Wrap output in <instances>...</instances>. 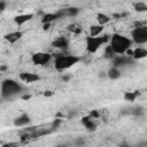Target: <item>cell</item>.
<instances>
[{
	"mask_svg": "<svg viewBox=\"0 0 147 147\" xmlns=\"http://www.w3.org/2000/svg\"><path fill=\"white\" fill-rule=\"evenodd\" d=\"M132 44H133L132 39L127 38L126 36L119 34V33H113L110 37V41H109V45L111 46V48L117 55H124L125 52L129 48H131Z\"/></svg>",
	"mask_w": 147,
	"mask_h": 147,
	"instance_id": "cell-1",
	"label": "cell"
},
{
	"mask_svg": "<svg viewBox=\"0 0 147 147\" xmlns=\"http://www.w3.org/2000/svg\"><path fill=\"white\" fill-rule=\"evenodd\" d=\"M80 61V57L77 55H70V54H59L55 56L54 60V67L57 71H64L75 64H77Z\"/></svg>",
	"mask_w": 147,
	"mask_h": 147,
	"instance_id": "cell-2",
	"label": "cell"
},
{
	"mask_svg": "<svg viewBox=\"0 0 147 147\" xmlns=\"http://www.w3.org/2000/svg\"><path fill=\"white\" fill-rule=\"evenodd\" d=\"M23 91L21 84H18L14 79H5L1 83V98L2 99H10Z\"/></svg>",
	"mask_w": 147,
	"mask_h": 147,
	"instance_id": "cell-3",
	"label": "cell"
},
{
	"mask_svg": "<svg viewBox=\"0 0 147 147\" xmlns=\"http://www.w3.org/2000/svg\"><path fill=\"white\" fill-rule=\"evenodd\" d=\"M110 37L111 34H102V36H96V37H92V36H87L85 38L86 41V51L90 54H94L96 53L101 46H103L105 44L110 41Z\"/></svg>",
	"mask_w": 147,
	"mask_h": 147,
	"instance_id": "cell-4",
	"label": "cell"
},
{
	"mask_svg": "<svg viewBox=\"0 0 147 147\" xmlns=\"http://www.w3.org/2000/svg\"><path fill=\"white\" fill-rule=\"evenodd\" d=\"M131 39L137 45H142L147 42V26H140L134 28L131 32Z\"/></svg>",
	"mask_w": 147,
	"mask_h": 147,
	"instance_id": "cell-5",
	"label": "cell"
},
{
	"mask_svg": "<svg viewBox=\"0 0 147 147\" xmlns=\"http://www.w3.org/2000/svg\"><path fill=\"white\" fill-rule=\"evenodd\" d=\"M51 60H52V54L46 52H37L31 56V61L36 65H46L47 63H49Z\"/></svg>",
	"mask_w": 147,
	"mask_h": 147,
	"instance_id": "cell-6",
	"label": "cell"
},
{
	"mask_svg": "<svg viewBox=\"0 0 147 147\" xmlns=\"http://www.w3.org/2000/svg\"><path fill=\"white\" fill-rule=\"evenodd\" d=\"M18 78H20L22 82L28 83V84H31V83H34V82L40 80L39 75L33 74V72H21V74L18 75Z\"/></svg>",
	"mask_w": 147,
	"mask_h": 147,
	"instance_id": "cell-7",
	"label": "cell"
},
{
	"mask_svg": "<svg viewBox=\"0 0 147 147\" xmlns=\"http://www.w3.org/2000/svg\"><path fill=\"white\" fill-rule=\"evenodd\" d=\"M52 46L55 47V48H59V49H68V47H69V40H68L67 37L61 36V37H57L55 40H53Z\"/></svg>",
	"mask_w": 147,
	"mask_h": 147,
	"instance_id": "cell-8",
	"label": "cell"
},
{
	"mask_svg": "<svg viewBox=\"0 0 147 147\" xmlns=\"http://www.w3.org/2000/svg\"><path fill=\"white\" fill-rule=\"evenodd\" d=\"M33 14H31V13H29V14H20V15H17V16H15L14 18H13V21H14V23L16 24V25H18V26H22L23 24H25L26 22H29V21H31L32 18H33Z\"/></svg>",
	"mask_w": 147,
	"mask_h": 147,
	"instance_id": "cell-9",
	"label": "cell"
},
{
	"mask_svg": "<svg viewBox=\"0 0 147 147\" xmlns=\"http://www.w3.org/2000/svg\"><path fill=\"white\" fill-rule=\"evenodd\" d=\"M30 122H31L30 116H29L26 113H22L20 116H17V117L14 119V125L21 127V126H25V125L30 124Z\"/></svg>",
	"mask_w": 147,
	"mask_h": 147,
	"instance_id": "cell-10",
	"label": "cell"
},
{
	"mask_svg": "<svg viewBox=\"0 0 147 147\" xmlns=\"http://www.w3.org/2000/svg\"><path fill=\"white\" fill-rule=\"evenodd\" d=\"M23 36V32L17 30V31H13V32H9L7 34H5V40L8 41L9 44H15L16 41H18Z\"/></svg>",
	"mask_w": 147,
	"mask_h": 147,
	"instance_id": "cell-11",
	"label": "cell"
},
{
	"mask_svg": "<svg viewBox=\"0 0 147 147\" xmlns=\"http://www.w3.org/2000/svg\"><path fill=\"white\" fill-rule=\"evenodd\" d=\"M145 57H147V49L145 47H136L133 49V60H142Z\"/></svg>",
	"mask_w": 147,
	"mask_h": 147,
	"instance_id": "cell-12",
	"label": "cell"
},
{
	"mask_svg": "<svg viewBox=\"0 0 147 147\" xmlns=\"http://www.w3.org/2000/svg\"><path fill=\"white\" fill-rule=\"evenodd\" d=\"M60 18V15L56 13H45L42 16H41V24L44 23H52L54 22L55 20Z\"/></svg>",
	"mask_w": 147,
	"mask_h": 147,
	"instance_id": "cell-13",
	"label": "cell"
},
{
	"mask_svg": "<svg viewBox=\"0 0 147 147\" xmlns=\"http://www.w3.org/2000/svg\"><path fill=\"white\" fill-rule=\"evenodd\" d=\"M103 29H105V25H101V24H92L90 26V36L92 37H96V36H100L102 32H103Z\"/></svg>",
	"mask_w": 147,
	"mask_h": 147,
	"instance_id": "cell-14",
	"label": "cell"
},
{
	"mask_svg": "<svg viewBox=\"0 0 147 147\" xmlns=\"http://www.w3.org/2000/svg\"><path fill=\"white\" fill-rule=\"evenodd\" d=\"M121 70L117 67H111L108 71H107V77L111 80H117L118 78H121Z\"/></svg>",
	"mask_w": 147,
	"mask_h": 147,
	"instance_id": "cell-15",
	"label": "cell"
},
{
	"mask_svg": "<svg viewBox=\"0 0 147 147\" xmlns=\"http://www.w3.org/2000/svg\"><path fill=\"white\" fill-rule=\"evenodd\" d=\"M127 61H129V56H123V55H116L114 59H113V63H114V67H122V65H125L127 64Z\"/></svg>",
	"mask_w": 147,
	"mask_h": 147,
	"instance_id": "cell-16",
	"label": "cell"
},
{
	"mask_svg": "<svg viewBox=\"0 0 147 147\" xmlns=\"http://www.w3.org/2000/svg\"><path fill=\"white\" fill-rule=\"evenodd\" d=\"M62 10H63L64 16H68V17H76L79 14V8H77V7H68Z\"/></svg>",
	"mask_w": 147,
	"mask_h": 147,
	"instance_id": "cell-17",
	"label": "cell"
},
{
	"mask_svg": "<svg viewBox=\"0 0 147 147\" xmlns=\"http://www.w3.org/2000/svg\"><path fill=\"white\" fill-rule=\"evenodd\" d=\"M139 95H140V92L139 91H133V92H125L124 95H123V98L127 102H133V101H136V99Z\"/></svg>",
	"mask_w": 147,
	"mask_h": 147,
	"instance_id": "cell-18",
	"label": "cell"
},
{
	"mask_svg": "<svg viewBox=\"0 0 147 147\" xmlns=\"http://www.w3.org/2000/svg\"><path fill=\"white\" fill-rule=\"evenodd\" d=\"M109 21H110V16L106 15L105 13H98V14H96V22H98L99 24L106 25V24L109 23Z\"/></svg>",
	"mask_w": 147,
	"mask_h": 147,
	"instance_id": "cell-19",
	"label": "cell"
},
{
	"mask_svg": "<svg viewBox=\"0 0 147 147\" xmlns=\"http://www.w3.org/2000/svg\"><path fill=\"white\" fill-rule=\"evenodd\" d=\"M130 114L136 116V117H140V116H142L145 114V108L141 107V106H134V107H132L130 109Z\"/></svg>",
	"mask_w": 147,
	"mask_h": 147,
	"instance_id": "cell-20",
	"label": "cell"
},
{
	"mask_svg": "<svg viewBox=\"0 0 147 147\" xmlns=\"http://www.w3.org/2000/svg\"><path fill=\"white\" fill-rule=\"evenodd\" d=\"M103 55H105L106 59H109V60H110V59H114L117 54L114 52V49L111 48V46L108 44V46L105 48V53H103Z\"/></svg>",
	"mask_w": 147,
	"mask_h": 147,
	"instance_id": "cell-21",
	"label": "cell"
},
{
	"mask_svg": "<svg viewBox=\"0 0 147 147\" xmlns=\"http://www.w3.org/2000/svg\"><path fill=\"white\" fill-rule=\"evenodd\" d=\"M133 8H134V10L138 11V13H145V11H147V5H146L145 2H141V1L136 2V3L133 5Z\"/></svg>",
	"mask_w": 147,
	"mask_h": 147,
	"instance_id": "cell-22",
	"label": "cell"
},
{
	"mask_svg": "<svg viewBox=\"0 0 147 147\" xmlns=\"http://www.w3.org/2000/svg\"><path fill=\"white\" fill-rule=\"evenodd\" d=\"M83 125L85 126V129H86L88 132H92V131H95V130H96V124H95V122H94L93 118H91L90 121H87V122L84 123Z\"/></svg>",
	"mask_w": 147,
	"mask_h": 147,
	"instance_id": "cell-23",
	"label": "cell"
},
{
	"mask_svg": "<svg viewBox=\"0 0 147 147\" xmlns=\"http://www.w3.org/2000/svg\"><path fill=\"white\" fill-rule=\"evenodd\" d=\"M61 124H62V118H60V117H55L54 121L52 122V127H53V129H57Z\"/></svg>",
	"mask_w": 147,
	"mask_h": 147,
	"instance_id": "cell-24",
	"label": "cell"
},
{
	"mask_svg": "<svg viewBox=\"0 0 147 147\" xmlns=\"http://www.w3.org/2000/svg\"><path fill=\"white\" fill-rule=\"evenodd\" d=\"M77 28H78V26H77L75 23H70V24H68V25H67V28H65V29H67V31H68V32H70V33H75V31H76V29H77Z\"/></svg>",
	"mask_w": 147,
	"mask_h": 147,
	"instance_id": "cell-25",
	"label": "cell"
},
{
	"mask_svg": "<svg viewBox=\"0 0 147 147\" xmlns=\"http://www.w3.org/2000/svg\"><path fill=\"white\" fill-rule=\"evenodd\" d=\"M90 116L93 118V119H96V118H99L100 117V113L98 111V110H91V113H90Z\"/></svg>",
	"mask_w": 147,
	"mask_h": 147,
	"instance_id": "cell-26",
	"label": "cell"
},
{
	"mask_svg": "<svg viewBox=\"0 0 147 147\" xmlns=\"http://www.w3.org/2000/svg\"><path fill=\"white\" fill-rule=\"evenodd\" d=\"M74 144L76 146H83V145H85V139H83V138H76V140H75Z\"/></svg>",
	"mask_w": 147,
	"mask_h": 147,
	"instance_id": "cell-27",
	"label": "cell"
},
{
	"mask_svg": "<svg viewBox=\"0 0 147 147\" xmlns=\"http://www.w3.org/2000/svg\"><path fill=\"white\" fill-rule=\"evenodd\" d=\"M124 55H126V56H129V57H132V55H133V49H132V48H129V49L125 52Z\"/></svg>",
	"mask_w": 147,
	"mask_h": 147,
	"instance_id": "cell-28",
	"label": "cell"
},
{
	"mask_svg": "<svg viewBox=\"0 0 147 147\" xmlns=\"http://www.w3.org/2000/svg\"><path fill=\"white\" fill-rule=\"evenodd\" d=\"M5 9H6V2L3 0H1L0 1V11H3Z\"/></svg>",
	"mask_w": 147,
	"mask_h": 147,
	"instance_id": "cell-29",
	"label": "cell"
},
{
	"mask_svg": "<svg viewBox=\"0 0 147 147\" xmlns=\"http://www.w3.org/2000/svg\"><path fill=\"white\" fill-rule=\"evenodd\" d=\"M61 79H62V82L67 83V82H69V80H70V76H69V75H63V76L61 77Z\"/></svg>",
	"mask_w": 147,
	"mask_h": 147,
	"instance_id": "cell-30",
	"label": "cell"
},
{
	"mask_svg": "<svg viewBox=\"0 0 147 147\" xmlns=\"http://www.w3.org/2000/svg\"><path fill=\"white\" fill-rule=\"evenodd\" d=\"M51 24H52V23H44V24H42V30H44V31H46V30H49V28H51Z\"/></svg>",
	"mask_w": 147,
	"mask_h": 147,
	"instance_id": "cell-31",
	"label": "cell"
},
{
	"mask_svg": "<svg viewBox=\"0 0 147 147\" xmlns=\"http://www.w3.org/2000/svg\"><path fill=\"white\" fill-rule=\"evenodd\" d=\"M52 95H53V92L52 91H45L44 92V96H46V98H49Z\"/></svg>",
	"mask_w": 147,
	"mask_h": 147,
	"instance_id": "cell-32",
	"label": "cell"
},
{
	"mask_svg": "<svg viewBox=\"0 0 147 147\" xmlns=\"http://www.w3.org/2000/svg\"><path fill=\"white\" fill-rule=\"evenodd\" d=\"M31 98V95H29V94H25V95H22V99L23 100H29Z\"/></svg>",
	"mask_w": 147,
	"mask_h": 147,
	"instance_id": "cell-33",
	"label": "cell"
},
{
	"mask_svg": "<svg viewBox=\"0 0 147 147\" xmlns=\"http://www.w3.org/2000/svg\"><path fill=\"white\" fill-rule=\"evenodd\" d=\"M113 17H114V18H121L122 15H121V14H113Z\"/></svg>",
	"mask_w": 147,
	"mask_h": 147,
	"instance_id": "cell-34",
	"label": "cell"
},
{
	"mask_svg": "<svg viewBox=\"0 0 147 147\" xmlns=\"http://www.w3.org/2000/svg\"><path fill=\"white\" fill-rule=\"evenodd\" d=\"M8 68H7V65H1L0 67V71H6Z\"/></svg>",
	"mask_w": 147,
	"mask_h": 147,
	"instance_id": "cell-35",
	"label": "cell"
},
{
	"mask_svg": "<svg viewBox=\"0 0 147 147\" xmlns=\"http://www.w3.org/2000/svg\"><path fill=\"white\" fill-rule=\"evenodd\" d=\"M105 76H107V74L105 75V72H99V77H100V78H103Z\"/></svg>",
	"mask_w": 147,
	"mask_h": 147,
	"instance_id": "cell-36",
	"label": "cell"
}]
</instances>
